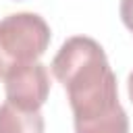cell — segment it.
Listing matches in <instances>:
<instances>
[{"label":"cell","instance_id":"cell-1","mask_svg":"<svg viewBox=\"0 0 133 133\" xmlns=\"http://www.w3.org/2000/svg\"><path fill=\"white\" fill-rule=\"evenodd\" d=\"M50 66L66 89L75 133H129V116L118 102L116 75L94 37H69Z\"/></svg>","mask_w":133,"mask_h":133},{"label":"cell","instance_id":"cell-2","mask_svg":"<svg viewBox=\"0 0 133 133\" xmlns=\"http://www.w3.org/2000/svg\"><path fill=\"white\" fill-rule=\"evenodd\" d=\"M50 46V25L35 12H12L0 19V79L12 66L35 62Z\"/></svg>","mask_w":133,"mask_h":133},{"label":"cell","instance_id":"cell-3","mask_svg":"<svg viewBox=\"0 0 133 133\" xmlns=\"http://www.w3.org/2000/svg\"><path fill=\"white\" fill-rule=\"evenodd\" d=\"M6 102L23 110H39L50 94V73L39 60L12 66L4 77Z\"/></svg>","mask_w":133,"mask_h":133},{"label":"cell","instance_id":"cell-4","mask_svg":"<svg viewBox=\"0 0 133 133\" xmlns=\"http://www.w3.org/2000/svg\"><path fill=\"white\" fill-rule=\"evenodd\" d=\"M0 133H44L39 110H23L10 102L0 106Z\"/></svg>","mask_w":133,"mask_h":133},{"label":"cell","instance_id":"cell-5","mask_svg":"<svg viewBox=\"0 0 133 133\" xmlns=\"http://www.w3.org/2000/svg\"><path fill=\"white\" fill-rule=\"evenodd\" d=\"M121 19L125 23V27L133 33V0H121Z\"/></svg>","mask_w":133,"mask_h":133},{"label":"cell","instance_id":"cell-6","mask_svg":"<svg viewBox=\"0 0 133 133\" xmlns=\"http://www.w3.org/2000/svg\"><path fill=\"white\" fill-rule=\"evenodd\" d=\"M127 94H129V100H131V104H133V71H131L129 77H127Z\"/></svg>","mask_w":133,"mask_h":133}]
</instances>
